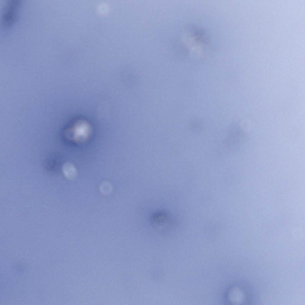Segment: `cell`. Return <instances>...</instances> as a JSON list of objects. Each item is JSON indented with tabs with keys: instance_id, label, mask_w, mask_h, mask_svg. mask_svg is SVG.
Returning a JSON list of instances; mask_svg holds the SVG:
<instances>
[{
	"instance_id": "6da1fadb",
	"label": "cell",
	"mask_w": 305,
	"mask_h": 305,
	"mask_svg": "<svg viewBox=\"0 0 305 305\" xmlns=\"http://www.w3.org/2000/svg\"><path fill=\"white\" fill-rule=\"evenodd\" d=\"M21 4V0H9L6 2L1 16V22L3 28H10L15 23Z\"/></svg>"
},
{
	"instance_id": "7a4b0ae2",
	"label": "cell",
	"mask_w": 305,
	"mask_h": 305,
	"mask_svg": "<svg viewBox=\"0 0 305 305\" xmlns=\"http://www.w3.org/2000/svg\"><path fill=\"white\" fill-rule=\"evenodd\" d=\"M228 298L230 299L231 302L235 303H244L245 298V293L240 288H235L233 290L231 289L230 293H228Z\"/></svg>"
},
{
	"instance_id": "3957f363",
	"label": "cell",
	"mask_w": 305,
	"mask_h": 305,
	"mask_svg": "<svg viewBox=\"0 0 305 305\" xmlns=\"http://www.w3.org/2000/svg\"><path fill=\"white\" fill-rule=\"evenodd\" d=\"M62 170L65 176L68 178H73L77 174V171L75 167L69 163H66L63 165Z\"/></svg>"
}]
</instances>
